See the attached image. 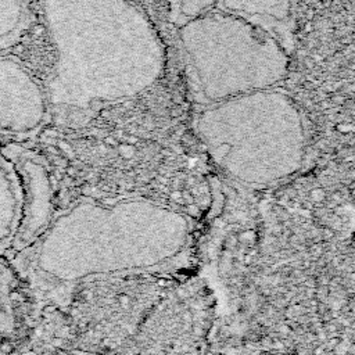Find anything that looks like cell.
<instances>
[{
	"mask_svg": "<svg viewBox=\"0 0 355 355\" xmlns=\"http://www.w3.org/2000/svg\"><path fill=\"white\" fill-rule=\"evenodd\" d=\"M187 237L186 218L155 201L80 197L6 259L37 302L65 306L85 284L166 263Z\"/></svg>",
	"mask_w": 355,
	"mask_h": 355,
	"instance_id": "1",
	"label": "cell"
},
{
	"mask_svg": "<svg viewBox=\"0 0 355 355\" xmlns=\"http://www.w3.org/2000/svg\"><path fill=\"white\" fill-rule=\"evenodd\" d=\"M53 47L44 83L67 121L133 98L162 75L165 49L147 15L129 0H43Z\"/></svg>",
	"mask_w": 355,
	"mask_h": 355,
	"instance_id": "2",
	"label": "cell"
},
{
	"mask_svg": "<svg viewBox=\"0 0 355 355\" xmlns=\"http://www.w3.org/2000/svg\"><path fill=\"white\" fill-rule=\"evenodd\" d=\"M196 128L215 165L245 184L288 178L304 159L301 114L287 94L272 87L208 104Z\"/></svg>",
	"mask_w": 355,
	"mask_h": 355,
	"instance_id": "3",
	"label": "cell"
},
{
	"mask_svg": "<svg viewBox=\"0 0 355 355\" xmlns=\"http://www.w3.org/2000/svg\"><path fill=\"white\" fill-rule=\"evenodd\" d=\"M179 40L194 97L207 105L273 87L288 71L275 37L216 8L179 26Z\"/></svg>",
	"mask_w": 355,
	"mask_h": 355,
	"instance_id": "4",
	"label": "cell"
},
{
	"mask_svg": "<svg viewBox=\"0 0 355 355\" xmlns=\"http://www.w3.org/2000/svg\"><path fill=\"white\" fill-rule=\"evenodd\" d=\"M50 119L44 83L15 57L0 55V143H26Z\"/></svg>",
	"mask_w": 355,
	"mask_h": 355,
	"instance_id": "5",
	"label": "cell"
},
{
	"mask_svg": "<svg viewBox=\"0 0 355 355\" xmlns=\"http://www.w3.org/2000/svg\"><path fill=\"white\" fill-rule=\"evenodd\" d=\"M1 151L12 161L21 180L22 209L18 229L7 254L31 245L50 225L54 214V189L46 158L25 143H0ZM6 257V258H7Z\"/></svg>",
	"mask_w": 355,
	"mask_h": 355,
	"instance_id": "6",
	"label": "cell"
},
{
	"mask_svg": "<svg viewBox=\"0 0 355 355\" xmlns=\"http://www.w3.org/2000/svg\"><path fill=\"white\" fill-rule=\"evenodd\" d=\"M216 10L236 15L275 37L287 53L294 47L291 0H218Z\"/></svg>",
	"mask_w": 355,
	"mask_h": 355,
	"instance_id": "7",
	"label": "cell"
},
{
	"mask_svg": "<svg viewBox=\"0 0 355 355\" xmlns=\"http://www.w3.org/2000/svg\"><path fill=\"white\" fill-rule=\"evenodd\" d=\"M22 189L12 161L0 148V258H6L19 225Z\"/></svg>",
	"mask_w": 355,
	"mask_h": 355,
	"instance_id": "8",
	"label": "cell"
},
{
	"mask_svg": "<svg viewBox=\"0 0 355 355\" xmlns=\"http://www.w3.org/2000/svg\"><path fill=\"white\" fill-rule=\"evenodd\" d=\"M6 258H0V338L17 331V297L21 280Z\"/></svg>",
	"mask_w": 355,
	"mask_h": 355,
	"instance_id": "9",
	"label": "cell"
},
{
	"mask_svg": "<svg viewBox=\"0 0 355 355\" xmlns=\"http://www.w3.org/2000/svg\"><path fill=\"white\" fill-rule=\"evenodd\" d=\"M25 22V0H0V53L18 42Z\"/></svg>",
	"mask_w": 355,
	"mask_h": 355,
	"instance_id": "10",
	"label": "cell"
},
{
	"mask_svg": "<svg viewBox=\"0 0 355 355\" xmlns=\"http://www.w3.org/2000/svg\"><path fill=\"white\" fill-rule=\"evenodd\" d=\"M218 0H166L169 21L178 28L215 8Z\"/></svg>",
	"mask_w": 355,
	"mask_h": 355,
	"instance_id": "11",
	"label": "cell"
},
{
	"mask_svg": "<svg viewBox=\"0 0 355 355\" xmlns=\"http://www.w3.org/2000/svg\"><path fill=\"white\" fill-rule=\"evenodd\" d=\"M354 10H355V0H354Z\"/></svg>",
	"mask_w": 355,
	"mask_h": 355,
	"instance_id": "12",
	"label": "cell"
}]
</instances>
